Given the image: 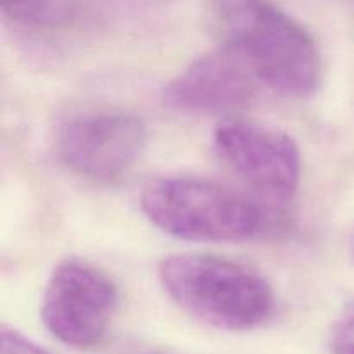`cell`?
Listing matches in <instances>:
<instances>
[{
    "instance_id": "6da1fadb",
    "label": "cell",
    "mask_w": 354,
    "mask_h": 354,
    "mask_svg": "<svg viewBox=\"0 0 354 354\" xmlns=\"http://www.w3.org/2000/svg\"><path fill=\"white\" fill-rule=\"evenodd\" d=\"M207 21L221 48L287 97L315 95L322 59L310 31L272 0H207Z\"/></svg>"
},
{
    "instance_id": "277c9868",
    "label": "cell",
    "mask_w": 354,
    "mask_h": 354,
    "mask_svg": "<svg viewBox=\"0 0 354 354\" xmlns=\"http://www.w3.org/2000/svg\"><path fill=\"white\" fill-rule=\"evenodd\" d=\"M118 299V287L102 270L69 258L48 277L41 296V320L59 342L88 351L106 337Z\"/></svg>"
},
{
    "instance_id": "8992f818",
    "label": "cell",
    "mask_w": 354,
    "mask_h": 354,
    "mask_svg": "<svg viewBox=\"0 0 354 354\" xmlns=\"http://www.w3.org/2000/svg\"><path fill=\"white\" fill-rule=\"evenodd\" d=\"M59 159L71 171L113 180L137 162L147 145L144 121L124 111H92L71 118L57 131Z\"/></svg>"
},
{
    "instance_id": "ba28073f",
    "label": "cell",
    "mask_w": 354,
    "mask_h": 354,
    "mask_svg": "<svg viewBox=\"0 0 354 354\" xmlns=\"http://www.w3.org/2000/svg\"><path fill=\"white\" fill-rule=\"evenodd\" d=\"M3 16L19 26L48 30L68 24L78 10V0H0Z\"/></svg>"
},
{
    "instance_id": "5b68a950",
    "label": "cell",
    "mask_w": 354,
    "mask_h": 354,
    "mask_svg": "<svg viewBox=\"0 0 354 354\" xmlns=\"http://www.w3.org/2000/svg\"><path fill=\"white\" fill-rule=\"evenodd\" d=\"M213 147L225 166L265 199L287 203L296 196L301 152L286 131L232 118L216 127Z\"/></svg>"
},
{
    "instance_id": "3957f363",
    "label": "cell",
    "mask_w": 354,
    "mask_h": 354,
    "mask_svg": "<svg viewBox=\"0 0 354 354\" xmlns=\"http://www.w3.org/2000/svg\"><path fill=\"white\" fill-rule=\"evenodd\" d=\"M140 207L154 227L189 242H244L258 235L263 223L256 204L201 176L151 180L142 189Z\"/></svg>"
},
{
    "instance_id": "7a4b0ae2",
    "label": "cell",
    "mask_w": 354,
    "mask_h": 354,
    "mask_svg": "<svg viewBox=\"0 0 354 354\" xmlns=\"http://www.w3.org/2000/svg\"><path fill=\"white\" fill-rule=\"evenodd\" d=\"M158 275L182 310L220 330L259 327L275 304L272 286L258 270L220 256L171 254L159 263Z\"/></svg>"
},
{
    "instance_id": "9c48e42d",
    "label": "cell",
    "mask_w": 354,
    "mask_h": 354,
    "mask_svg": "<svg viewBox=\"0 0 354 354\" xmlns=\"http://www.w3.org/2000/svg\"><path fill=\"white\" fill-rule=\"evenodd\" d=\"M0 354H50L17 330L0 328Z\"/></svg>"
},
{
    "instance_id": "52a82bcc",
    "label": "cell",
    "mask_w": 354,
    "mask_h": 354,
    "mask_svg": "<svg viewBox=\"0 0 354 354\" xmlns=\"http://www.w3.org/2000/svg\"><path fill=\"white\" fill-rule=\"evenodd\" d=\"M258 82L237 55L220 47L178 73L166 85L162 100L176 113L223 116L251 106Z\"/></svg>"
},
{
    "instance_id": "30bf717a",
    "label": "cell",
    "mask_w": 354,
    "mask_h": 354,
    "mask_svg": "<svg viewBox=\"0 0 354 354\" xmlns=\"http://www.w3.org/2000/svg\"><path fill=\"white\" fill-rule=\"evenodd\" d=\"M332 348L334 354H354V308L335 325Z\"/></svg>"
}]
</instances>
